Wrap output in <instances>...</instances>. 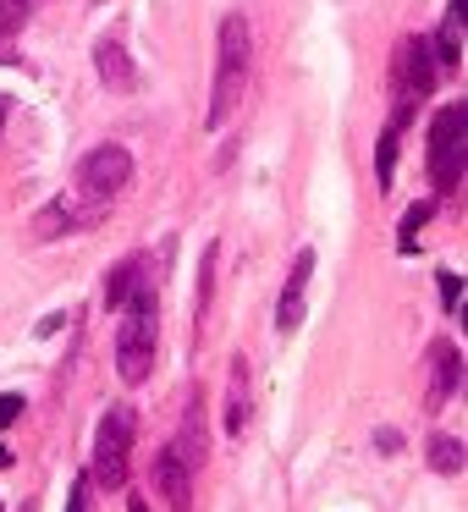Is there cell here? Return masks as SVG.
<instances>
[{
  "label": "cell",
  "mask_w": 468,
  "mask_h": 512,
  "mask_svg": "<svg viewBox=\"0 0 468 512\" xmlns=\"http://www.w3.org/2000/svg\"><path fill=\"white\" fill-rule=\"evenodd\" d=\"M248 72H254V39H248V17L232 12V17H221V34H215V89H210V116H204L210 133H221L237 116Z\"/></svg>",
  "instance_id": "obj_1"
},
{
  "label": "cell",
  "mask_w": 468,
  "mask_h": 512,
  "mask_svg": "<svg viewBox=\"0 0 468 512\" xmlns=\"http://www.w3.org/2000/svg\"><path fill=\"white\" fill-rule=\"evenodd\" d=\"M127 320H122V336H116V375L127 386H144L149 369H155V342H160V309H155V287L133 292L127 298Z\"/></svg>",
  "instance_id": "obj_2"
},
{
  "label": "cell",
  "mask_w": 468,
  "mask_h": 512,
  "mask_svg": "<svg viewBox=\"0 0 468 512\" xmlns=\"http://www.w3.org/2000/svg\"><path fill=\"white\" fill-rule=\"evenodd\" d=\"M133 435L138 419L127 402H111L100 419V435H94V485L100 490H122L127 485V457H133Z\"/></svg>",
  "instance_id": "obj_3"
},
{
  "label": "cell",
  "mask_w": 468,
  "mask_h": 512,
  "mask_svg": "<svg viewBox=\"0 0 468 512\" xmlns=\"http://www.w3.org/2000/svg\"><path fill=\"white\" fill-rule=\"evenodd\" d=\"M435 78H441V67H435V56H430V39H424V34L402 39L397 67H391V83H397V122H391V127H397V133L413 122V111L430 100Z\"/></svg>",
  "instance_id": "obj_4"
},
{
  "label": "cell",
  "mask_w": 468,
  "mask_h": 512,
  "mask_svg": "<svg viewBox=\"0 0 468 512\" xmlns=\"http://www.w3.org/2000/svg\"><path fill=\"white\" fill-rule=\"evenodd\" d=\"M463 155H468V111H463V100H452V105H441V116L430 127V177L441 193L463 188Z\"/></svg>",
  "instance_id": "obj_5"
},
{
  "label": "cell",
  "mask_w": 468,
  "mask_h": 512,
  "mask_svg": "<svg viewBox=\"0 0 468 512\" xmlns=\"http://www.w3.org/2000/svg\"><path fill=\"white\" fill-rule=\"evenodd\" d=\"M78 182L94 193V199H116V193L133 182V155H127L122 144H100L89 149V160L78 166Z\"/></svg>",
  "instance_id": "obj_6"
},
{
  "label": "cell",
  "mask_w": 468,
  "mask_h": 512,
  "mask_svg": "<svg viewBox=\"0 0 468 512\" xmlns=\"http://www.w3.org/2000/svg\"><path fill=\"white\" fill-rule=\"evenodd\" d=\"M105 204H111V199H94V204H89L83 193H61V199L34 221V232L45 237V243H50V237H67V232H83V226L105 221Z\"/></svg>",
  "instance_id": "obj_7"
},
{
  "label": "cell",
  "mask_w": 468,
  "mask_h": 512,
  "mask_svg": "<svg viewBox=\"0 0 468 512\" xmlns=\"http://www.w3.org/2000/svg\"><path fill=\"white\" fill-rule=\"evenodd\" d=\"M309 281H314V248H303L287 270V287H281V303H276V325L281 336H292L303 325V309H309Z\"/></svg>",
  "instance_id": "obj_8"
},
{
  "label": "cell",
  "mask_w": 468,
  "mask_h": 512,
  "mask_svg": "<svg viewBox=\"0 0 468 512\" xmlns=\"http://www.w3.org/2000/svg\"><path fill=\"white\" fill-rule=\"evenodd\" d=\"M149 474H155V490L166 496L171 512H193V479H188L193 468L177 457V446H160V452H155V468H149Z\"/></svg>",
  "instance_id": "obj_9"
},
{
  "label": "cell",
  "mask_w": 468,
  "mask_h": 512,
  "mask_svg": "<svg viewBox=\"0 0 468 512\" xmlns=\"http://www.w3.org/2000/svg\"><path fill=\"white\" fill-rule=\"evenodd\" d=\"M457 380H463V353H457V342H435V353H430V391H424V402H430V408L452 402L457 397Z\"/></svg>",
  "instance_id": "obj_10"
},
{
  "label": "cell",
  "mask_w": 468,
  "mask_h": 512,
  "mask_svg": "<svg viewBox=\"0 0 468 512\" xmlns=\"http://www.w3.org/2000/svg\"><path fill=\"white\" fill-rule=\"evenodd\" d=\"M248 413H254V386H248V358H232V380H226V419H221V430L232 435V441L248 430Z\"/></svg>",
  "instance_id": "obj_11"
},
{
  "label": "cell",
  "mask_w": 468,
  "mask_h": 512,
  "mask_svg": "<svg viewBox=\"0 0 468 512\" xmlns=\"http://www.w3.org/2000/svg\"><path fill=\"white\" fill-rule=\"evenodd\" d=\"M171 446H177V457H182L188 468H199L204 452H210V424H204V397H199V391L188 397V413H182V435H177Z\"/></svg>",
  "instance_id": "obj_12"
},
{
  "label": "cell",
  "mask_w": 468,
  "mask_h": 512,
  "mask_svg": "<svg viewBox=\"0 0 468 512\" xmlns=\"http://www.w3.org/2000/svg\"><path fill=\"white\" fill-rule=\"evenodd\" d=\"M94 72H100V83H105V89H116V94H127V89H133V78H138L122 39H100V45H94Z\"/></svg>",
  "instance_id": "obj_13"
},
{
  "label": "cell",
  "mask_w": 468,
  "mask_h": 512,
  "mask_svg": "<svg viewBox=\"0 0 468 512\" xmlns=\"http://www.w3.org/2000/svg\"><path fill=\"white\" fill-rule=\"evenodd\" d=\"M144 287H155V281H149V259L144 254L122 259V265L111 270V281H105V309H127V298L144 292Z\"/></svg>",
  "instance_id": "obj_14"
},
{
  "label": "cell",
  "mask_w": 468,
  "mask_h": 512,
  "mask_svg": "<svg viewBox=\"0 0 468 512\" xmlns=\"http://www.w3.org/2000/svg\"><path fill=\"white\" fill-rule=\"evenodd\" d=\"M463 17H457V0H452V12H446V28L430 39V56H435V67H446V72H457L463 67Z\"/></svg>",
  "instance_id": "obj_15"
},
{
  "label": "cell",
  "mask_w": 468,
  "mask_h": 512,
  "mask_svg": "<svg viewBox=\"0 0 468 512\" xmlns=\"http://www.w3.org/2000/svg\"><path fill=\"white\" fill-rule=\"evenodd\" d=\"M430 468L446 474V479H457L463 474V441H457V435H435L430 441Z\"/></svg>",
  "instance_id": "obj_16"
},
{
  "label": "cell",
  "mask_w": 468,
  "mask_h": 512,
  "mask_svg": "<svg viewBox=\"0 0 468 512\" xmlns=\"http://www.w3.org/2000/svg\"><path fill=\"white\" fill-rule=\"evenodd\" d=\"M430 215H435V199L413 204V210L402 215V226H397V248H402V254H413V248H419V226L430 221Z\"/></svg>",
  "instance_id": "obj_17"
},
{
  "label": "cell",
  "mask_w": 468,
  "mask_h": 512,
  "mask_svg": "<svg viewBox=\"0 0 468 512\" xmlns=\"http://www.w3.org/2000/svg\"><path fill=\"white\" fill-rule=\"evenodd\" d=\"M397 127H386V133H380V144H375V182L380 188H391V171H397Z\"/></svg>",
  "instance_id": "obj_18"
},
{
  "label": "cell",
  "mask_w": 468,
  "mask_h": 512,
  "mask_svg": "<svg viewBox=\"0 0 468 512\" xmlns=\"http://www.w3.org/2000/svg\"><path fill=\"white\" fill-rule=\"evenodd\" d=\"M39 0H0V39H12V34H23V23H28V12H34Z\"/></svg>",
  "instance_id": "obj_19"
},
{
  "label": "cell",
  "mask_w": 468,
  "mask_h": 512,
  "mask_svg": "<svg viewBox=\"0 0 468 512\" xmlns=\"http://www.w3.org/2000/svg\"><path fill=\"white\" fill-rule=\"evenodd\" d=\"M441 309L446 314L463 309V276H457V270H441Z\"/></svg>",
  "instance_id": "obj_20"
},
{
  "label": "cell",
  "mask_w": 468,
  "mask_h": 512,
  "mask_svg": "<svg viewBox=\"0 0 468 512\" xmlns=\"http://www.w3.org/2000/svg\"><path fill=\"white\" fill-rule=\"evenodd\" d=\"M23 408H28V402L17 397V391H0V430H12V424L23 419Z\"/></svg>",
  "instance_id": "obj_21"
},
{
  "label": "cell",
  "mask_w": 468,
  "mask_h": 512,
  "mask_svg": "<svg viewBox=\"0 0 468 512\" xmlns=\"http://www.w3.org/2000/svg\"><path fill=\"white\" fill-rule=\"evenodd\" d=\"M67 512H89V479H78V485H72V496H67Z\"/></svg>",
  "instance_id": "obj_22"
},
{
  "label": "cell",
  "mask_w": 468,
  "mask_h": 512,
  "mask_svg": "<svg viewBox=\"0 0 468 512\" xmlns=\"http://www.w3.org/2000/svg\"><path fill=\"white\" fill-rule=\"evenodd\" d=\"M375 446L380 452H402V435L397 430H375Z\"/></svg>",
  "instance_id": "obj_23"
},
{
  "label": "cell",
  "mask_w": 468,
  "mask_h": 512,
  "mask_svg": "<svg viewBox=\"0 0 468 512\" xmlns=\"http://www.w3.org/2000/svg\"><path fill=\"white\" fill-rule=\"evenodd\" d=\"M6 116H12V100H6V94H0V127H6Z\"/></svg>",
  "instance_id": "obj_24"
},
{
  "label": "cell",
  "mask_w": 468,
  "mask_h": 512,
  "mask_svg": "<svg viewBox=\"0 0 468 512\" xmlns=\"http://www.w3.org/2000/svg\"><path fill=\"white\" fill-rule=\"evenodd\" d=\"M127 512H149V507H144V501H138V496H133V501H127Z\"/></svg>",
  "instance_id": "obj_25"
},
{
  "label": "cell",
  "mask_w": 468,
  "mask_h": 512,
  "mask_svg": "<svg viewBox=\"0 0 468 512\" xmlns=\"http://www.w3.org/2000/svg\"><path fill=\"white\" fill-rule=\"evenodd\" d=\"M0 468H12V452H6V446H0Z\"/></svg>",
  "instance_id": "obj_26"
}]
</instances>
